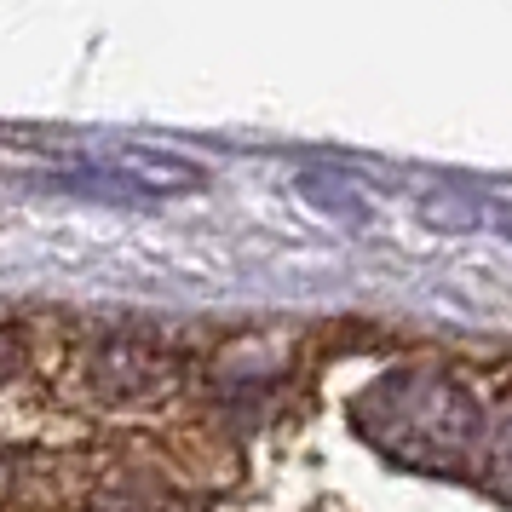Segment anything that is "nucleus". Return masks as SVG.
<instances>
[{
	"mask_svg": "<svg viewBox=\"0 0 512 512\" xmlns=\"http://www.w3.org/2000/svg\"><path fill=\"white\" fill-rule=\"evenodd\" d=\"M81 374H87L93 397H104V403H139V397L162 392L167 357H162V346H150L144 334H104V340L87 351Z\"/></svg>",
	"mask_w": 512,
	"mask_h": 512,
	"instance_id": "3",
	"label": "nucleus"
},
{
	"mask_svg": "<svg viewBox=\"0 0 512 512\" xmlns=\"http://www.w3.org/2000/svg\"><path fill=\"white\" fill-rule=\"evenodd\" d=\"M58 185H87L110 196H185L202 190V167L173 156V150H144V144H81L47 167Z\"/></svg>",
	"mask_w": 512,
	"mask_h": 512,
	"instance_id": "2",
	"label": "nucleus"
},
{
	"mask_svg": "<svg viewBox=\"0 0 512 512\" xmlns=\"http://www.w3.org/2000/svg\"><path fill=\"white\" fill-rule=\"evenodd\" d=\"M363 426L380 449H392L409 466H449V461H478L484 438V409L478 397L455 386L449 374L403 369L380 380L363 403Z\"/></svg>",
	"mask_w": 512,
	"mask_h": 512,
	"instance_id": "1",
	"label": "nucleus"
},
{
	"mask_svg": "<svg viewBox=\"0 0 512 512\" xmlns=\"http://www.w3.org/2000/svg\"><path fill=\"white\" fill-rule=\"evenodd\" d=\"M104 512H179L173 501H150V495H121V501H110Z\"/></svg>",
	"mask_w": 512,
	"mask_h": 512,
	"instance_id": "4",
	"label": "nucleus"
},
{
	"mask_svg": "<svg viewBox=\"0 0 512 512\" xmlns=\"http://www.w3.org/2000/svg\"><path fill=\"white\" fill-rule=\"evenodd\" d=\"M12 369H18V346H12V334L0 328V380H12Z\"/></svg>",
	"mask_w": 512,
	"mask_h": 512,
	"instance_id": "5",
	"label": "nucleus"
}]
</instances>
